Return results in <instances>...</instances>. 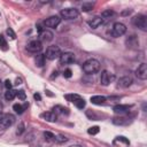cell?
<instances>
[{"mask_svg": "<svg viewBox=\"0 0 147 147\" xmlns=\"http://www.w3.org/2000/svg\"><path fill=\"white\" fill-rule=\"evenodd\" d=\"M100 70V62L95 59H88L83 63V71L87 75H93Z\"/></svg>", "mask_w": 147, "mask_h": 147, "instance_id": "6da1fadb", "label": "cell"}, {"mask_svg": "<svg viewBox=\"0 0 147 147\" xmlns=\"http://www.w3.org/2000/svg\"><path fill=\"white\" fill-rule=\"evenodd\" d=\"M15 122V116L9 113H0V131L10 127Z\"/></svg>", "mask_w": 147, "mask_h": 147, "instance_id": "7a4b0ae2", "label": "cell"}, {"mask_svg": "<svg viewBox=\"0 0 147 147\" xmlns=\"http://www.w3.org/2000/svg\"><path fill=\"white\" fill-rule=\"evenodd\" d=\"M131 22H132V24L136 28H138V29H140L142 31H146L147 30V17L145 15L138 14V15H136V16L132 17Z\"/></svg>", "mask_w": 147, "mask_h": 147, "instance_id": "3957f363", "label": "cell"}, {"mask_svg": "<svg viewBox=\"0 0 147 147\" xmlns=\"http://www.w3.org/2000/svg\"><path fill=\"white\" fill-rule=\"evenodd\" d=\"M60 55H61V49H60V47L56 46V45H51V46H48V48L46 49V54H45L46 59H48V60H51V61H52V60H55V59H59Z\"/></svg>", "mask_w": 147, "mask_h": 147, "instance_id": "277c9868", "label": "cell"}, {"mask_svg": "<svg viewBox=\"0 0 147 147\" xmlns=\"http://www.w3.org/2000/svg\"><path fill=\"white\" fill-rule=\"evenodd\" d=\"M60 15L64 20H75L76 17H78L79 11L76 8H64L60 11Z\"/></svg>", "mask_w": 147, "mask_h": 147, "instance_id": "5b68a950", "label": "cell"}, {"mask_svg": "<svg viewBox=\"0 0 147 147\" xmlns=\"http://www.w3.org/2000/svg\"><path fill=\"white\" fill-rule=\"evenodd\" d=\"M126 32V26L125 24L121 23V22H116L113 24V28H111V36L117 38V37H121L123 36L124 33Z\"/></svg>", "mask_w": 147, "mask_h": 147, "instance_id": "8992f818", "label": "cell"}, {"mask_svg": "<svg viewBox=\"0 0 147 147\" xmlns=\"http://www.w3.org/2000/svg\"><path fill=\"white\" fill-rule=\"evenodd\" d=\"M26 49L30 53H40V51L42 49V44L39 40H31L26 45Z\"/></svg>", "mask_w": 147, "mask_h": 147, "instance_id": "52a82bcc", "label": "cell"}, {"mask_svg": "<svg viewBox=\"0 0 147 147\" xmlns=\"http://www.w3.org/2000/svg\"><path fill=\"white\" fill-rule=\"evenodd\" d=\"M60 23H61V18L59 16H56V15L55 16H51V17H48V18H46L44 21V24L47 28H51V29H55Z\"/></svg>", "mask_w": 147, "mask_h": 147, "instance_id": "ba28073f", "label": "cell"}, {"mask_svg": "<svg viewBox=\"0 0 147 147\" xmlns=\"http://www.w3.org/2000/svg\"><path fill=\"white\" fill-rule=\"evenodd\" d=\"M75 61V54L71 52H65V53H61L60 55V62L62 64H70Z\"/></svg>", "mask_w": 147, "mask_h": 147, "instance_id": "9c48e42d", "label": "cell"}, {"mask_svg": "<svg viewBox=\"0 0 147 147\" xmlns=\"http://www.w3.org/2000/svg\"><path fill=\"white\" fill-rule=\"evenodd\" d=\"M136 76L139 78V79H142L145 80L147 78V64L146 63H141L137 70H136Z\"/></svg>", "mask_w": 147, "mask_h": 147, "instance_id": "30bf717a", "label": "cell"}, {"mask_svg": "<svg viewBox=\"0 0 147 147\" xmlns=\"http://www.w3.org/2000/svg\"><path fill=\"white\" fill-rule=\"evenodd\" d=\"M130 108H131V106H127V105H116L113 108V110L117 115H124L130 111Z\"/></svg>", "mask_w": 147, "mask_h": 147, "instance_id": "8fae6325", "label": "cell"}, {"mask_svg": "<svg viewBox=\"0 0 147 147\" xmlns=\"http://www.w3.org/2000/svg\"><path fill=\"white\" fill-rule=\"evenodd\" d=\"M54 34L49 30L44 29L41 32H39V41H51L53 39Z\"/></svg>", "mask_w": 147, "mask_h": 147, "instance_id": "7c38bea8", "label": "cell"}, {"mask_svg": "<svg viewBox=\"0 0 147 147\" xmlns=\"http://www.w3.org/2000/svg\"><path fill=\"white\" fill-rule=\"evenodd\" d=\"M113 78H114V77H113L107 70H103V71L101 72V76H100V83H101L103 86H107V85H109V83L111 82Z\"/></svg>", "mask_w": 147, "mask_h": 147, "instance_id": "4fadbf2b", "label": "cell"}, {"mask_svg": "<svg viewBox=\"0 0 147 147\" xmlns=\"http://www.w3.org/2000/svg\"><path fill=\"white\" fill-rule=\"evenodd\" d=\"M132 83H133V79H132L130 76H124V77H121V78L118 79V84H117V85H118L119 87L126 88V87L131 86Z\"/></svg>", "mask_w": 147, "mask_h": 147, "instance_id": "5bb4252c", "label": "cell"}, {"mask_svg": "<svg viewBox=\"0 0 147 147\" xmlns=\"http://www.w3.org/2000/svg\"><path fill=\"white\" fill-rule=\"evenodd\" d=\"M130 122H131V121H130L129 117H125V116H122V115H119V116L113 118V123H114L115 125H127Z\"/></svg>", "mask_w": 147, "mask_h": 147, "instance_id": "9a60e30c", "label": "cell"}, {"mask_svg": "<svg viewBox=\"0 0 147 147\" xmlns=\"http://www.w3.org/2000/svg\"><path fill=\"white\" fill-rule=\"evenodd\" d=\"M102 23H103V20H102L100 16H95V17H93L92 20H90V21L87 22V24H88L90 28H92V29H96V28H99Z\"/></svg>", "mask_w": 147, "mask_h": 147, "instance_id": "2e32d148", "label": "cell"}, {"mask_svg": "<svg viewBox=\"0 0 147 147\" xmlns=\"http://www.w3.org/2000/svg\"><path fill=\"white\" fill-rule=\"evenodd\" d=\"M52 111H53L56 116H57V115H69V109L65 108V107H63V106H60V105L54 106L53 109H52Z\"/></svg>", "mask_w": 147, "mask_h": 147, "instance_id": "e0dca14e", "label": "cell"}, {"mask_svg": "<svg viewBox=\"0 0 147 147\" xmlns=\"http://www.w3.org/2000/svg\"><path fill=\"white\" fill-rule=\"evenodd\" d=\"M40 117L44 118V119L47 121V122H55L56 118H57V116H56L53 111H46V113H42V114L40 115Z\"/></svg>", "mask_w": 147, "mask_h": 147, "instance_id": "ac0fdd59", "label": "cell"}, {"mask_svg": "<svg viewBox=\"0 0 147 147\" xmlns=\"http://www.w3.org/2000/svg\"><path fill=\"white\" fill-rule=\"evenodd\" d=\"M106 100H107V98L103 96V95H93V96H91V102L93 105H98V106L103 105L106 102Z\"/></svg>", "mask_w": 147, "mask_h": 147, "instance_id": "d6986e66", "label": "cell"}, {"mask_svg": "<svg viewBox=\"0 0 147 147\" xmlns=\"http://www.w3.org/2000/svg\"><path fill=\"white\" fill-rule=\"evenodd\" d=\"M126 45L129 47L136 48L137 46H139V40L136 38V36H131V37H129V39H126Z\"/></svg>", "mask_w": 147, "mask_h": 147, "instance_id": "ffe728a7", "label": "cell"}, {"mask_svg": "<svg viewBox=\"0 0 147 147\" xmlns=\"http://www.w3.org/2000/svg\"><path fill=\"white\" fill-rule=\"evenodd\" d=\"M45 60H46L45 54H38V55L36 56V65L39 67V68L44 67V64H45Z\"/></svg>", "mask_w": 147, "mask_h": 147, "instance_id": "44dd1931", "label": "cell"}, {"mask_svg": "<svg viewBox=\"0 0 147 147\" xmlns=\"http://www.w3.org/2000/svg\"><path fill=\"white\" fill-rule=\"evenodd\" d=\"M16 96V91L15 90H7V92L5 93V99L8 100V101H11L13 99H15Z\"/></svg>", "mask_w": 147, "mask_h": 147, "instance_id": "7402d4cb", "label": "cell"}, {"mask_svg": "<svg viewBox=\"0 0 147 147\" xmlns=\"http://www.w3.org/2000/svg\"><path fill=\"white\" fill-rule=\"evenodd\" d=\"M79 98H82V96L78 95V94H67V95H65V99H67L68 101L72 102V103H75Z\"/></svg>", "mask_w": 147, "mask_h": 147, "instance_id": "603a6c76", "label": "cell"}, {"mask_svg": "<svg viewBox=\"0 0 147 147\" xmlns=\"http://www.w3.org/2000/svg\"><path fill=\"white\" fill-rule=\"evenodd\" d=\"M54 141L57 142V144H63V142L68 141V138L65 136H63V134H57V136H55Z\"/></svg>", "mask_w": 147, "mask_h": 147, "instance_id": "cb8c5ba5", "label": "cell"}, {"mask_svg": "<svg viewBox=\"0 0 147 147\" xmlns=\"http://www.w3.org/2000/svg\"><path fill=\"white\" fill-rule=\"evenodd\" d=\"M0 48L2 51H7L8 49V44H7V41H6V39H5V37L2 34H0Z\"/></svg>", "mask_w": 147, "mask_h": 147, "instance_id": "d4e9b609", "label": "cell"}, {"mask_svg": "<svg viewBox=\"0 0 147 147\" xmlns=\"http://www.w3.org/2000/svg\"><path fill=\"white\" fill-rule=\"evenodd\" d=\"M13 109L15 110V113H17V114H22V113L25 110V107L22 106V105H20V103H15V105L13 106Z\"/></svg>", "mask_w": 147, "mask_h": 147, "instance_id": "484cf974", "label": "cell"}, {"mask_svg": "<svg viewBox=\"0 0 147 147\" xmlns=\"http://www.w3.org/2000/svg\"><path fill=\"white\" fill-rule=\"evenodd\" d=\"M114 15V11L111 10V9H107V10H105V11H102V14H101V18L103 20V18H110L111 16Z\"/></svg>", "mask_w": 147, "mask_h": 147, "instance_id": "4316f807", "label": "cell"}, {"mask_svg": "<svg viewBox=\"0 0 147 147\" xmlns=\"http://www.w3.org/2000/svg\"><path fill=\"white\" fill-rule=\"evenodd\" d=\"M78 109H83L84 107H85V105H86V102H85V100L83 99V98H79L75 103H74Z\"/></svg>", "mask_w": 147, "mask_h": 147, "instance_id": "83f0119b", "label": "cell"}, {"mask_svg": "<svg viewBox=\"0 0 147 147\" xmlns=\"http://www.w3.org/2000/svg\"><path fill=\"white\" fill-rule=\"evenodd\" d=\"M92 8H93V3L92 2H85L82 6L83 11H90V10H92Z\"/></svg>", "mask_w": 147, "mask_h": 147, "instance_id": "f1b7e54d", "label": "cell"}, {"mask_svg": "<svg viewBox=\"0 0 147 147\" xmlns=\"http://www.w3.org/2000/svg\"><path fill=\"white\" fill-rule=\"evenodd\" d=\"M44 137H45V139L47 141H54V139H55V136L52 132H48V131L44 132Z\"/></svg>", "mask_w": 147, "mask_h": 147, "instance_id": "f546056e", "label": "cell"}, {"mask_svg": "<svg viewBox=\"0 0 147 147\" xmlns=\"http://www.w3.org/2000/svg\"><path fill=\"white\" fill-rule=\"evenodd\" d=\"M99 131H100L99 126H92V127H90V129L87 130V133H88V134L94 136V134H98V133H99Z\"/></svg>", "mask_w": 147, "mask_h": 147, "instance_id": "4dcf8cb0", "label": "cell"}, {"mask_svg": "<svg viewBox=\"0 0 147 147\" xmlns=\"http://www.w3.org/2000/svg\"><path fill=\"white\" fill-rule=\"evenodd\" d=\"M16 96L20 99V100H25L26 95H25V92L23 90H20V91H16Z\"/></svg>", "mask_w": 147, "mask_h": 147, "instance_id": "1f68e13d", "label": "cell"}, {"mask_svg": "<svg viewBox=\"0 0 147 147\" xmlns=\"http://www.w3.org/2000/svg\"><path fill=\"white\" fill-rule=\"evenodd\" d=\"M6 32H7V34L10 37V39H13V40L16 39V33L14 32V30H13L11 28H8V29L6 30Z\"/></svg>", "mask_w": 147, "mask_h": 147, "instance_id": "d6a6232c", "label": "cell"}, {"mask_svg": "<svg viewBox=\"0 0 147 147\" xmlns=\"http://www.w3.org/2000/svg\"><path fill=\"white\" fill-rule=\"evenodd\" d=\"M114 141H119V142H124L125 145H130V141L125 138V137H122V136H119V137H117Z\"/></svg>", "mask_w": 147, "mask_h": 147, "instance_id": "836d02e7", "label": "cell"}, {"mask_svg": "<svg viewBox=\"0 0 147 147\" xmlns=\"http://www.w3.org/2000/svg\"><path fill=\"white\" fill-rule=\"evenodd\" d=\"M23 131H24V124H23V123H21V124H20V126H17L16 134H17V136H21V134L23 133Z\"/></svg>", "mask_w": 147, "mask_h": 147, "instance_id": "e575fe53", "label": "cell"}, {"mask_svg": "<svg viewBox=\"0 0 147 147\" xmlns=\"http://www.w3.org/2000/svg\"><path fill=\"white\" fill-rule=\"evenodd\" d=\"M63 76H64L65 78H70V77L72 76V71H71V69H65V70L63 71Z\"/></svg>", "mask_w": 147, "mask_h": 147, "instance_id": "d590c367", "label": "cell"}, {"mask_svg": "<svg viewBox=\"0 0 147 147\" xmlns=\"http://www.w3.org/2000/svg\"><path fill=\"white\" fill-rule=\"evenodd\" d=\"M3 86H5L7 90H11L13 84H11V82H10L9 79H6V80H5V83H3Z\"/></svg>", "mask_w": 147, "mask_h": 147, "instance_id": "8d00e7d4", "label": "cell"}, {"mask_svg": "<svg viewBox=\"0 0 147 147\" xmlns=\"http://www.w3.org/2000/svg\"><path fill=\"white\" fill-rule=\"evenodd\" d=\"M20 84H22V79H21V78H16V80H15V85H20Z\"/></svg>", "mask_w": 147, "mask_h": 147, "instance_id": "74e56055", "label": "cell"}, {"mask_svg": "<svg viewBox=\"0 0 147 147\" xmlns=\"http://www.w3.org/2000/svg\"><path fill=\"white\" fill-rule=\"evenodd\" d=\"M33 98H34L36 100H38V101H39V100L41 99V98H40V94H38V93H36V94L33 95Z\"/></svg>", "mask_w": 147, "mask_h": 147, "instance_id": "f35d334b", "label": "cell"}, {"mask_svg": "<svg viewBox=\"0 0 147 147\" xmlns=\"http://www.w3.org/2000/svg\"><path fill=\"white\" fill-rule=\"evenodd\" d=\"M2 86H3V84H2V82L0 80V94H1V92H2Z\"/></svg>", "mask_w": 147, "mask_h": 147, "instance_id": "ab89813d", "label": "cell"}, {"mask_svg": "<svg viewBox=\"0 0 147 147\" xmlns=\"http://www.w3.org/2000/svg\"><path fill=\"white\" fill-rule=\"evenodd\" d=\"M69 147H82L80 145H71V146H69Z\"/></svg>", "mask_w": 147, "mask_h": 147, "instance_id": "60d3db41", "label": "cell"}, {"mask_svg": "<svg viewBox=\"0 0 147 147\" xmlns=\"http://www.w3.org/2000/svg\"><path fill=\"white\" fill-rule=\"evenodd\" d=\"M1 109H2V103L0 102V111H1Z\"/></svg>", "mask_w": 147, "mask_h": 147, "instance_id": "b9f144b4", "label": "cell"}]
</instances>
